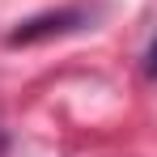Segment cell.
<instances>
[{"instance_id": "6da1fadb", "label": "cell", "mask_w": 157, "mask_h": 157, "mask_svg": "<svg viewBox=\"0 0 157 157\" xmlns=\"http://www.w3.org/2000/svg\"><path fill=\"white\" fill-rule=\"evenodd\" d=\"M89 21V13L85 9H59V13H47V17H34V21H21V26L9 34V43L17 47V43H38V38H47V34H68V30H81Z\"/></svg>"}, {"instance_id": "7a4b0ae2", "label": "cell", "mask_w": 157, "mask_h": 157, "mask_svg": "<svg viewBox=\"0 0 157 157\" xmlns=\"http://www.w3.org/2000/svg\"><path fill=\"white\" fill-rule=\"evenodd\" d=\"M4 144H9V140H4V132H0V153H4Z\"/></svg>"}]
</instances>
